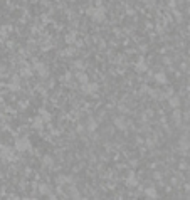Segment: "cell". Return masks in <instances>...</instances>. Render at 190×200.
Here are the masks:
<instances>
[{
	"mask_svg": "<svg viewBox=\"0 0 190 200\" xmlns=\"http://www.w3.org/2000/svg\"><path fill=\"white\" fill-rule=\"evenodd\" d=\"M138 183V180H136V177L133 175V173H131V175L128 177V180H126V185H128V187H135V185Z\"/></svg>",
	"mask_w": 190,
	"mask_h": 200,
	"instance_id": "277c9868",
	"label": "cell"
},
{
	"mask_svg": "<svg viewBox=\"0 0 190 200\" xmlns=\"http://www.w3.org/2000/svg\"><path fill=\"white\" fill-rule=\"evenodd\" d=\"M178 104H180V101H178V98H177V96H173L172 99H170V106H173V108H177Z\"/></svg>",
	"mask_w": 190,
	"mask_h": 200,
	"instance_id": "ba28073f",
	"label": "cell"
},
{
	"mask_svg": "<svg viewBox=\"0 0 190 200\" xmlns=\"http://www.w3.org/2000/svg\"><path fill=\"white\" fill-rule=\"evenodd\" d=\"M35 69H37V72H39L42 77L47 76V66H45L44 62H37V64H35Z\"/></svg>",
	"mask_w": 190,
	"mask_h": 200,
	"instance_id": "7a4b0ae2",
	"label": "cell"
},
{
	"mask_svg": "<svg viewBox=\"0 0 190 200\" xmlns=\"http://www.w3.org/2000/svg\"><path fill=\"white\" fill-rule=\"evenodd\" d=\"M77 79H79V83H81V84L88 83V76H86L84 72H79V74H77Z\"/></svg>",
	"mask_w": 190,
	"mask_h": 200,
	"instance_id": "5b68a950",
	"label": "cell"
},
{
	"mask_svg": "<svg viewBox=\"0 0 190 200\" xmlns=\"http://www.w3.org/2000/svg\"><path fill=\"white\" fill-rule=\"evenodd\" d=\"M44 163L51 165V163H52V160H51V158H49V156H45V158H44Z\"/></svg>",
	"mask_w": 190,
	"mask_h": 200,
	"instance_id": "9a60e30c",
	"label": "cell"
},
{
	"mask_svg": "<svg viewBox=\"0 0 190 200\" xmlns=\"http://www.w3.org/2000/svg\"><path fill=\"white\" fill-rule=\"evenodd\" d=\"M15 148L19 150V151H27V150H30L32 146H30V141H29L27 138H22V140H17Z\"/></svg>",
	"mask_w": 190,
	"mask_h": 200,
	"instance_id": "6da1fadb",
	"label": "cell"
},
{
	"mask_svg": "<svg viewBox=\"0 0 190 200\" xmlns=\"http://www.w3.org/2000/svg\"><path fill=\"white\" fill-rule=\"evenodd\" d=\"M82 92H93V91H96V89H98V86H96V84H94V86H93V84H89V83H86V84H82Z\"/></svg>",
	"mask_w": 190,
	"mask_h": 200,
	"instance_id": "3957f363",
	"label": "cell"
},
{
	"mask_svg": "<svg viewBox=\"0 0 190 200\" xmlns=\"http://www.w3.org/2000/svg\"><path fill=\"white\" fill-rule=\"evenodd\" d=\"M138 69H140V72H143V71L146 69V66L143 64V62H140V64H138Z\"/></svg>",
	"mask_w": 190,
	"mask_h": 200,
	"instance_id": "5bb4252c",
	"label": "cell"
},
{
	"mask_svg": "<svg viewBox=\"0 0 190 200\" xmlns=\"http://www.w3.org/2000/svg\"><path fill=\"white\" fill-rule=\"evenodd\" d=\"M155 79H157L158 83H167V76L163 74V72H158L157 76H155Z\"/></svg>",
	"mask_w": 190,
	"mask_h": 200,
	"instance_id": "8992f818",
	"label": "cell"
},
{
	"mask_svg": "<svg viewBox=\"0 0 190 200\" xmlns=\"http://www.w3.org/2000/svg\"><path fill=\"white\" fill-rule=\"evenodd\" d=\"M41 114L45 118V120H51V114H49V113H45V109H41Z\"/></svg>",
	"mask_w": 190,
	"mask_h": 200,
	"instance_id": "7c38bea8",
	"label": "cell"
},
{
	"mask_svg": "<svg viewBox=\"0 0 190 200\" xmlns=\"http://www.w3.org/2000/svg\"><path fill=\"white\" fill-rule=\"evenodd\" d=\"M155 192H157L155 188H148V190H146V195H148V197H153V198H155V197H157V193H155Z\"/></svg>",
	"mask_w": 190,
	"mask_h": 200,
	"instance_id": "30bf717a",
	"label": "cell"
},
{
	"mask_svg": "<svg viewBox=\"0 0 190 200\" xmlns=\"http://www.w3.org/2000/svg\"><path fill=\"white\" fill-rule=\"evenodd\" d=\"M114 123H116V128L125 130V120H120V118H116V120H114Z\"/></svg>",
	"mask_w": 190,
	"mask_h": 200,
	"instance_id": "52a82bcc",
	"label": "cell"
},
{
	"mask_svg": "<svg viewBox=\"0 0 190 200\" xmlns=\"http://www.w3.org/2000/svg\"><path fill=\"white\" fill-rule=\"evenodd\" d=\"M24 74H25V76H30V74H32V72H30V69H24Z\"/></svg>",
	"mask_w": 190,
	"mask_h": 200,
	"instance_id": "2e32d148",
	"label": "cell"
},
{
	"mask_svg": "<svg viewBox=\"0 0 190 200\" xmlns=\"http://www.w3.org/2000/svg\"><path fill=\"white\" fill-rule=\"evenodd\" d=\"M96 121H89V130H96Z\"/></svg>",
	"mask_w": 190,
	"mask_h": 200,
	"instance_id": "4fadbf2b",
	"label": "cell"
},
{
	"mask_svg": "<svg viewBox=\"0 0 190 200\" xmlns=\"http://www.w3.org/2000/svg\"><path fill=\"white\" fill-rule=\"evenodd\" d=\"M34 126H35V128H42V120L35 118V120H34Z\"/></svg>",
	"mask_w": 190,
	"mask_h": 200,
	"instance_id": "8fae6325",
	"label": "cell"
},
{
	"mask_svg": "<svg viewBox=\"0 0 190 200\" xmlns=\"http://www.w3.org/2000/svg\"><path fill=\"white\" fill-rule=\"evenodd\" d=\"M10 88L12 89H19V79H17V77L10 81Z\"/></svg>",
	"mask_w": 190,
	"mask_h": 200,
	"instance_id": "9c48e42d",
	"label": "cell"
}]
</instances>
